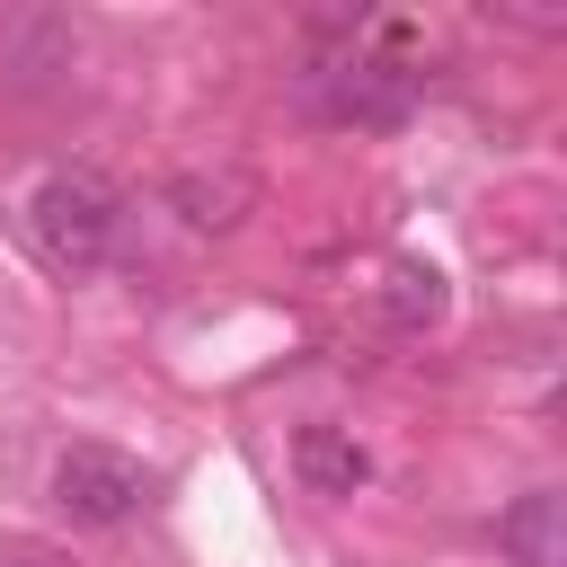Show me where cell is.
Masks as SVG:
<instances>
[{
    "label": "cell",
    "instance_id": "obj_4",
    "mask_svg": "<svg viewBox=\"0 0 567 567\" xmlns=\"http://www.w3.org/2000/svg\"><path fill=\"white\" fill-rule=\"evenodd\" d=\"M71 71H80V35H71V18H53V9H18V18H0V89H18V97H62Z\"/></svg>",
    "mask_w": 567,
    "mask_h": 567
},
{
    "label": "cell",
    "instance_id": "obj_1",
    "mask_svg": "<svg viewBox=\"0 0 567 567\" xmlns=\"http://www.w3.org/2000/svg\"><path fill=\"white\" fill-rule=\"evenodd\" d=\"M416 89H425V71H416L408 53L363 44V35L319 44V53H310V71H301V97H310L328 124H354V133H390V124H408Z\"/></svg>",
    "mask_w": 567,
    "mask_h": 567
},
{
    "label": "cell",
    "instance_id": "obj_7",
    "mask_svg": "<svg viewBox=\"0 0 567 567\" xmlns=\"http://www.w3.org/2000/svg\"><path fill=\"white\" fill-rule=\"evenodd\" d=\"M292 470H301V487H310V496H354V487L372 478V452H363L346 425H301Z\"/></svg>",
    "mask_w": 567,
    "mask_h": 567
},
{
    "label": "cell",
    "instance_id": "obj_3",
    "mask_svg": "<svg viewBox=\"0 0 567 567\" xmlns=\"http://www.w3.org/2000/svg\"><path fill=\"white\" fill-rule=\"evenodd\" d=\"M53 505L71 514V523H133L142 505H151V470L133 461V452H115V443H71L62 461H53Z\"/></svg>",
    "mask_w": 567,
    "mask_h": 567
},
{
    "label": "cell",
    "instance_id": "obj_2",
    "mask_svg": "<svg viewBox=\"0 0 567 567\" xmlns=\"http://www.w3.org/2000/svg\"><path fill=\"white\" fill-rule=\"evenodd\" d=\"M27 230H35L44 266L89 275V266H106V257H115L124 204H115V186H106V177H89V168H53V177L27 195Z\"/></svg>",
    "mask_w": 567,
    "mask_h": 567
},
{
    "label": "cell",
    "instance_id": "obj_9",
    "mask_svg": "<svg viewBox=\"0 0 567 567\" xmlns=\"http://www.w3.org/2000/svg\"><path fill=\"white\" fill-rule=\"evenodd\" d=\"M0 567H62V558L35 549V540H0Z\"/></svg>",
    "mask_w": 567,
    "mask_h": 567
},
{
    "label": "cell",
    "instance_id": "obj_5",
    "mask_svg": "<svg viewBox=\"0 0 567 567\" xmlns=\"http://www.w3.org/2000/svg\"><path fill=\"white\" fill-rule=\"evenodd\" d=\"M168 204H177L186 230H239V221L257 213V177H248L239 159H221V168H177V177H168Z\"/></svg>",
    "mask_w": 567,
    "mask_h": 567
},
{
    "label": "cell",
    "instance_id": "obj_6",
    "mask_svg": "<svg viewBox=\"0 0 567 567\" xmlns=\"http://www.w3.org/2000/svg\"><path fill=\"white\" fill-rule=\"evenodd\" d=\"M496 549L514 567H567V496L558 487H532L496 514Z\"/></svg>",
    "mask_w": 567,
    "mask_h": 567
},
{
    "label": "cell",
    "instance_id": "obj_8",
    "mask_svg": "<svg viewBox=\"0 0 567 567\" xmlns=\"http://www.w3.org/2000/svg\"><path fill=\"white\" fill-rule=\"evenodd\" d=\"M381 310H390V328H434V319H443V275H434V266H416V257H399V266H390V292H381Z\"/></svg>",
    "mask_w": 567,
    "mask_h": 567
}]
</instances>
